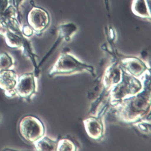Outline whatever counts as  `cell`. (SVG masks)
I'll return each instance as SVG.
<instances>
[{
  "mask_svg": "<svg viewBox=\"0 0 151 151\" xmlns=\"http://www.w3.org/2000/svg\"><path fill=\"white\" fill-rule=\"evenodd\" d=\"M118 116L123 121L133 123L142 118L149 111L150 94L141 91L117 102Z\"/></svg>",
  "mask_w": 151,
  "mask_h": 151,
  "instance_id": "obj_1",
  "label": "cell"
},
{
  "mask_svg": "<svg viewBox=\"0 0 151 151\" xmlns=\"http://www.w3.org/2000/svg\"><path fill=\"white\" fill-rule=\"evenodd\" d=\"M87 70L94 74L92 66L80 62L70 53H61L49 70L48 75L52 76L56 75L70 74Z\"/></svg>",
  "mask_w": 151,
  "mask_h": 151,
  "instance_id": "obj_2",
  "label": "cell"
},
{
  "mask_svg": "<svg viewBox=\"0 0 151 151\" xmlns=\"http://www.w3.org/2000/svg\"><path fill=\"white\" fill-rule=\"evenodd\" d=\"M142 83L137 78L123 72L122 80L111 89V101L113 104H117L137 94L142 91Z\"/></svg>",
  "mask_w": 151,
  "mask_h": 151,
  "instance_id": "obj_3",
  "label": "cell"
},
{
  "mask_svg": "<svg viewBox=\"0 0 151 151\" xmlns=\"http://www.w3.org/2000/svg\"><path fill=\"white\" fill-rule=\"evenodd\" d=\"M18 130L25 141L32 143L45 134V127L42 122L33 115L23 117L19 121Z\"/></svg>",
  "mask_w": 151,
  "mask_h": 151,
  "instance_id": "obj_4",
  "label": "cell"
},
{
  "mask_svg": "<svg viewBox=\"0 0 151 151\" xmlns=\"http://www.w3.org/2000/svg\"><path fill=\"white\" fill-rule=\"evenodd\" d=\"M17 95L21 98L29 101L37 91L36 82L33 73H25L20 75L15 87Z\"/></svg>",
  "mask_w": 151,
  "mask_h": 151,
  "instance_id": "obj_5",
  "label": "cell"
},
{
  "mask_svg": "<svg viewBox=\"0 0 151 151\" xmlns=\"http://www.w3.org/2000/svg\"><path fill=\"white\" fill-rule=\"evenodd\" d=\"M50 16L45 9L33 7L27 15V21L34 32L40 33L48 27L50 24Z\"/></svg>",
  "mask_w": 151,
  "mask_h": 151,
  "instance_id": "obj_6",
  "label": "cell"
},
{
  "mask_svg": "<svg viewBox=\"0 0 151 151\" xmlns=\"http://www.w3.org/2000/svg\"><path fill=\"white\" fill-rule=\"evenodd\" d=\"M121 63L126 73L136 78L140 76L147 70L146 64L136 57L124 58L122 60Z\"/></svg>",
  "mask_w": 151,
  "mask_h": 151,
  "instance_id": "obj_7",
  "label": "cell"
},
{
  "mask_svg": "<svg viewBox=\"0 0 151 151\" xmlns=\"http://www.w3.org/2000/svg\"><path fill=\"white\" fill-rule=\"evenodd\" d=\"M85 130L93 139L100 140L104 134V125L101 118L90 117L83 120Z\"/></svg>",
  "mask_w": 151,
  "mask_h": 151,
  "instance_id": "obj_8",
  "label": "cell"
},
{
  "mask_svg": "<svg viewBox=\"0 0 151 151\" xmlns=\"http://www.w3.org/2000/svg\"><path fill=\"white\" fill-rule=\"evenodd\" d=\"M123 70L119 65L113 64L110 66L106 70L103 82L106 89L111 88L113 86L117 84L122 78Z\"/></svg>",
  "mask_w": 151,
  "mask_h": 151,
  "instance_id": "obj_9",
  "label": "cell"
},
{
  "mask_svg": "<svg viewBox=\"0 0 151 151\" xmlns=\"http://www.w3.org/2000/svg\"><path fill=\"white\" fill-rule=\"evenodd\" d=\"M18 75L11 69L0 72V88L5 91L15 89L18 81Z\"/></svg>",
  "mask_w": 151,
  "mask_h": 151,
  "instance_id": "obj_10",
  "label": "cell"
},
{
  "mask_svg": "<svg viewBox=\"0 0 151 151\" xmlns=\"http://www.w3.org/2000/svg\"><path fill=\"white\" fill-rule=\"evenodd\" d=\"M150 0H133L132 11L136 16L145 19H150L149 9Z\"/></svg>",
  "mask_w": 151,
  "mask_h": 151,
  "instance_id": "obj_11",
  "label": "cell"
},
{
  "mask_svg": "<svg viewBox=\"0 0 151 151\" xmlns=\"http://www.w3.org/2000/svg\"><path fill=\"white\" fill-rule=\"evenodd\" d=\"M3 36L5 37L6 45L11 48H19L23 46L26 41L22 34H18L6 30Z\"/></svg>",
  "mask_w": 151,
  "mask_h": 151,
  "instance_id": "obj_12",
  "label": "cell"
},
{
  "mask_svg": "<svg viewBox=\"0 0 151 151\" xmlns=\"http://www.w3.org/2000/svg\"><path fill=\"white\" fill-rule=\"evenodd\" d=\"M35 150L38 151H56L57 141L48 137L42 136L33 143Z\"/></svg>",
  "mask_w": 151,
  "mask_h": 151,
  "instance_id": "obj_13",
  "label": "cell"
},
{
  "mask_svg": "<svg viewBox=\"0 0 151 151\" xmlns=\"http://www.w3.org/2000/svg\"><path fill=\"white\" fill-rule=\"evenodd\" d=\"M14 65L12 58L6 52L0 53V72L9 69Z\"/></svg>",
  "mask_w": 151,
  "mask_h": 151,
  "instance_id": "obj_14",
  "label": "cell"
},
{
  "mask_svg": "<svg viewBox=\"0 0 151 151\" xmlns=\"http://www.w3.org/2000/svg\"><path fill=\"white\" fill-rule=\"evenodd\" d=\"M57 151H64V150H76L75 144L70 139H62L57 142Z\"/></svg>",
  "mask_w": 151,
  "mask_h": 151,
  "instance_id": "obj_15",
  "label": "cell"
},
{
  "mask_svg": "<svg viewBox=\"0 0 151 151\" xmlns=\"http://www.w3.org/2000/svg\"><path fill=\"white\" fill-rule=\"evenodd\" d=\"M21 33L24 36L29 37L33 34L34 31L29 25H25L21 28Z\"/></svg>",
  "mask_w": 151,
  "mask_h": 151,
  "instance_id": "obj_16",
  "label": "cell"
},
{
  "mask_svg": "<svg viewBox=\"0 0 151 151\" xmlns=\"http://www.w3.org/2000/svg\"><path fill=\"white\" fill-rule=\"evenodd\" d=\"M9 5V0H0V12H3Z\"/></svg>",
  "mask_w": 151,
  "mask_h": 151,
  "instance_id": "obj_17",
  "label": "cell"
},
{
  "mask_svg": "<svg viewBox=\"0 0 151 151\" xmlns=\"http://www.w3.org/2000/svg\"><path fill=\"white\" fill-rule=\"evenodd\" d=\"M5 95L7 97H12L17 95L15 89H11V90H8V91H5Z\"/></svg>",
  "mask_w": 151,
  "mask_h": 151,
  "instance_id": "obj_18",
  "label": "cell"
}]
</instances>
